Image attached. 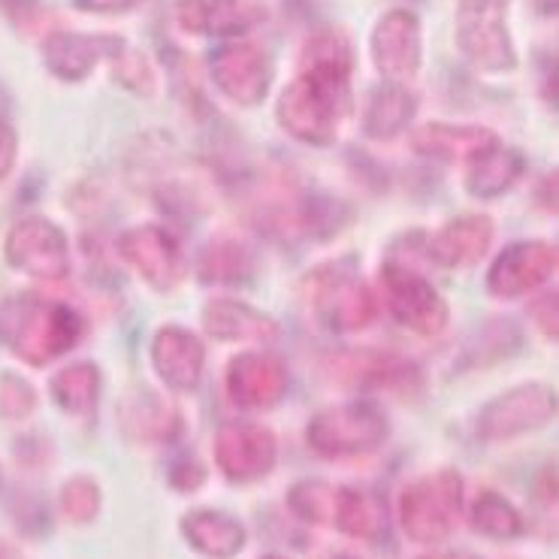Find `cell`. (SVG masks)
Segmentation results:
<instances>
[{"label":"cell","mask_w":559,"mask_h":559,"mask_svg":"<svg viewBox=\"0 0 559 559\" xmlns=\"http://www.w3.org/2000/svg\"><path fill=\"white\" fill-rule=\"evenodd\" d=\"M169 484L179 493H194L206 484V468L194 454H182L179 460H173V466H169Z\"/></svg>","instance_id":"35"},{"label":"cell","mask_w":559,"mask_h":559,"mask_svg":"<svg viewBox=\"0 0 559 559\" xmlns=\"http://www.w3.org/2000/svg\"><path fill=\"white\" fill-rule=\"evenodd\" d=\"M116 34H79V31H49L43 37V64L61 82H82L104 64Z\"/></svg>","instance_id":"16"},{"label":"cell","mask_w":559,"mask_h":559,"mask_svg":"<svg viewBox=\"0 0 559 559\" xmlns=\"http://www.w3.org/2000/svg\"><path fill=\"white\" fill-rule=\"evenodd\" d=\"M197 275L206 285H242L254 275V254L236 239H215L200 251Z\"/></svg>","instance_id":"27"},{"label":"cell","mask_w":559,"mask_h":559,"mask_svg":"<svg viewBox=\"0 0 559 559\" xmlns=\"http://www.w3.org/2000/svg\"><path fill=\"white\" fill-rule=\"evenodd\" d=\"M61 511L67 521L92 523L100 511V487L85 475H76L61 487Z\"/></svg>","instance_id":"33"},{"label":"cell","mask_w":559,"mask_h":559,"mask_svg":"<svg viewBox=\"0 0 559 559\" xmlns=\"http://www.w3.org/2000/svg\"><path fill=\"white\" fill-rule=\"evenodd\" d=\"M472 526H475V533L487 535V538L511 542L523 533V518L506 496H499L496 490H481L478 499L472 502Z\"/></svg>","instance_id":"31"},{"label":"cell","mask_w":559,"mask_h":559,"mask_svg":"<svg viewBox=\"0 0 559 559\" xmlns=\"http://www.w3.org/2000/svg\"><path fill=\"white\" fill-rule=\"evenodd\" d=\"M554 270H557V248L538 242V239L514 242L490 266L487 290L502 299L526 297L530 290L545 285L547 278L554 275Z\"/></svg>","instance_id":"14"},{"label":"cell","mask_w":559,"mask_h":559,"mask_svg":"<svg viewBox=\"0 0 559 559\" xmlns=\"http://www.w3.org/2000/svg\"><path fill=\"white\" fill-rule=\"evenodd\" d=\"M3 10L22 25L31 15H37V0H3Z\"/></svg>","instance_id":"40"},{"label":"cell","mask_w":559,"mask_h":559,"mask_svg":"<svg viewBox=\"0 0 559 559\" xmlns=\"http://www.w3.org/2000/svg\"><path fill=\"white\" fill-rule=\"evenodd\" d=\"M106 64L112 70V79H116L121 88L140 94V97H152L157 88V76L152 61L145 58L136 46H131L124 37L112 39V49L106 55Z\"/></svg>","instance_id":"30"},{"label":"cell","mask_w":559,"mask_h":559,"mask_svg":"<svg viewBox=\"0 0 559 559\" xmlns=\"http://www.w3.org/2000/svg\"><path fill=\"white\" fill-rule=\"evenodd\" d=\"M152 364H155L157 376L167 381V388L191 393L197 391V384L203 378L206 348H203V342L191 330L167 324L155 333V342H152Z\"/></svg>","instance_id":"17"},{"label":"cell","mask_w":559,"mask_h":559,"mask_svg":"<svg viewBox=\"0 0 559 559\" xmlns=\"http://www.w3.org/2000/svg\"><path fill=\"white\" fill-rule=\"evenodd\" d=\"M37 405V393L27 384L25 378L19 376H0V415L7 420H22L34 412Z\"/></svg>","instance_id":"34"},{"label":"cell","mask_w":559,"mask_h":559,"mask_svg":"<svg viewBox=\"0 0 559 559\" xmlns=\"http://www.w3.org/2000/svg\"><path fill=\"white\" fill-rule=\"evenodd\" d=\"M333 526L360 542H378L388 535V506L372 490L338 487Z\"/></svg>","instance_id":"24"},{"label":"cell","mask_w":559,"mask_h":559,"mask_svg":"<svg viewBox=\"0 0 559 559\" xmlns=\"http://www.w3.org/2000/svg\"><path fill=\"white\" fill-rule=\"evenodd\" d=\"M55 405L73 417H92L100 400V369L94 364H73L52 378Z\"/></svg>","instance_id":"28"},{"label":"cell","mask_w":559,"mask_h":559,"mask_svg":"<svg viewBox=\"0 0 559 559\" xmlns=\"http://www.w3.org/2000/svg\"><path fill=\"white\" fill-rule=\"evenodd\" d=\"M121 424L128 429V436L136 442L167 444L179 436V412L169 403H164L157 393L143 391L121 408Z\"/></svg>","instance_id":"26"},{"label":"cell","mask_w":559,"mask_h":559,"mask_svg":"<svg viewBox=\"0 0 559 559\" xmlns=\"http://www.w3.org/2000/svg\"><path fill=\"white\" fill-rule=\"evenodd\" d=\"M0 338L31 366H46L82 338V318L64 302L15 297L0 306Z\"/></svg>","instance_id":"2"},{"label":"cell","mask_w":559,"mask_h":559,"mask_svg":"<svg viewBox=\"0 0 559 559\" xmlns=\"http://www.w3.org/2000/svg\"><path fill=\"white\" fill-rule=\"evenodd\" d=\"M369 55L384 82L405 85L415 79L424 64V27L417 13L396 7L381 15L369 37Z\"/></svg>","instance_id":"10"},{"label":"cell","mask_w":559,"mask_h":559,"mask_svg":"<svg viewBox=\"0 0 559 559\" xmlns=\"http://www.w3.org/2000/svg\"><path fill=\"white\" fill-rule=\"evenodd\" d=\"M118 251L155 290H173L185 278L182 248L167 227H131L118 239Z\"/></svg>","instance_id":"13"},{"label":"cell","mask_w":559,"mask_h":559,"mask_svg":"<svg viewBox=\"0 0 559 559\" xmlns=\"http://www.w3.org/2000/svg\"><path fill=\"white\" fill-rule=\"evenodd\" d=\"M209 76L236 106H261L273 85V61L258 43L227 39L209 55Z\"/></svg>","instance_id":"8"},{"label":"cell","mask_w":559,"mask_h":559,"mask_svg":"<svg viewBox=\"0 0 559 559\" xmlns=\"http://www.w3.org/2000/svg\"><path fill=\"white\" fill-rule=\"evenodd\" d=\"M0 559H22V554H19L10 542H3V538H0Z\"/></svg>","instance_id":"42"},{"label":"cell","mask_w":559,"mask_h":559,"mask_svg":"<svg viewBox=\"0 0 559 559\" xmlns=\"http://www.w3.org/2000/svg\"><path fill=\"white\" fill-rule=\"evenodd\" d=\"M499 143L502 140L490 128H478V124L429 121L412 131V148L417 155L436 157V160H475Z\"/></svg>","instance_id":"18"},{"label":"cell","mask_w":559,"mask_h":559,"mask_svg":"<svg viewBox=\"0 0 559 559\" xmlns=\"http://www.w3.org/2000/svg\"><path fill=\"white\" fill-rule=\"evenodd\" d=\"M15 152H19V136L15 131L0 118V179L10 176V169L15 167Z\"/></svg>","instance_id":"38"},{"label":"cell","mask_w":559,"mask_h":559,"mask_svg":"<svg viewBox=\"0 0 559 559\" xmlns=\"http://www.w3.org/2000/svg\"><path fill=\"white\" fill-rule=\"evenodd\" d=\"M508 10L511 0H456V49L481 73H511L518 67Z\"/></svg>","instance_id":"4"},{"label":"cell","mask_w":559,"mask_h":559,"mask_svg":"<svg viewBox=\"0 0 559 559\" xmlns=\"http://www.w3.org/2000/svg\"><path fill=\"white\" fill-rule=\"evenodd\" d=\"M302 297L312 314L333 333H354L372 324L376 299L354 261H330L302 278Z\"/></svg>","instance_id":"3"},{"label":"cell","mask_w":559,"mask_h":559,"mask_svg":"<svg viewBox=\"0 0 559 559\" xmlns=\"http://www.w3.org/2000/svg\"><path fill=\"white\" fill-rule=\"evenodd\" d=\"M381 290L391 314L417 336H439L448 326V302L427 278L405 263L388 261L381 266Z\"/></svg>","instance_id":"7"},{"label":"cell","mask_w":559,"mask_h":559,"mask_svg":"<svg viewBox=\"0 0 559 559\" xmlns=\"http://www.w3.org/2000/svg\"><path fill=\"white\" fill-rule=\"evenodd\" d=\"M145 0H73L79 13L88 15H124L140 10Z\"/></svg>","instance_id":"37"},{"label":"cell","mask_w":559,"mask_h":559,"mask_svg":"<svg viewBox=\"0 0 559 559\" xmlns=\"http://www.w3.org/2000/svg\"><path fill=\"white\" fill-rule=\"evenodd\" d=\"M463 518V478L454 468L408 484L400 496V523L417 545H439L454 533Z\"/></svg>","instance_id":"6"},{"label":"cell","mask_w":559,"mask_h":559,"mask_svg":"<svg viewBox=\"0 0 559 559\" xmlns=\"http://www.w3.org/2000/svg\"><path fill=\"white\" fill-rule=\"evenodd\" d=\"M203 326L212 338L218 342H258L270 345L278 336V324L270 314L258 312L242 299H212L203 309Z\"/></svg>","instance_id":"20"},{"label":"cell","mask_w":559,"mask_h":559,"mask_svg":"<svg viewBox=\"0 0 559 559\" xmlns=\"http://www.w3.org/2000/svg\"><path fill=\"white\" fill-rule=\"evenodd\" d=\"M278 460L273 429L254 420H224L215 432V463L224 478L251 484L266 478Z\"/></svg>","instance_id":"11"},{"label":"cell","mask_w":559,"mask_h":559,"mask_svg":"<svg viewBox=\"0 0 559 559\" xmlns=\"http://www.w3.org/2000/svg\"><path fill=\"white\" fill-rule=\"evenodd\" d=\"M182 535L197 554L209 559H234L248 542V533L242 523L224 514V511H191L182 518Z\"/></svg>","instance_id":"21"},{"label":"cell","mask_w":559,"mask_h":559,"mask_svg":"<svg viewBox=\"0 0 559 559\" xmlns=\"http://www.w3.org/2000/svg\"><path fill=\"white\" fill-rule=\"evenodd\" d=\"M7 263L43 282H61L70 273V242L64 230L43 215H31L10 227L3 242Z\"/></svg>","instance_id":"9"},{"label":"cell","mask_w":559,"mask_h":559,"mask_svg":"<svg viewBox=\"0 0 559 559\" xmlns=\"http://www.w3.org/2000/svg\"><path fill=\"white\" fill-rule=\"evenodd\" d=\"M338 487L326 481H299L287 493V506L299 521L314 523V526H333L336 514Z\"/></svg>","instance_id":"32"},{"label":"cell","mask_w":559,"mask_h":559,"mask_svg":"<svg viewBox=\"0 0 559 559\" xmlns=\"http://www.w3.org/2000/svg\"><path fill=\"white\" fill-rule=\"evenodd\" d=\"M417 97L405 85L381 82L376 85L364 104V133L369 140H393L415 121Z\"/></svg>","instance_id":"22"},{"label":"cell","mask_w":559,"mask_h":559,"mask_svg":"<svg viewBox=\"0 0 559 559\" xmlns=\"http://www.w3.org/2000/svg\"><path fill=\"white\" fill-rule=\"evenodd\" d=\"M176 22L191 37H206V0H179Z\"/></svg>","instance_id":"36"},{"label":"cell","mask_w":559,"mask_h":559,"mask_svg":"<svg viewBox=\"0 0 559 559\" xmlns=\"http://www.w3.org/2000/svg\"><path fill=\"white\" fill-rule=\"evenodd\" d=\"M354 43L342 27H318L299 49V73L287 85L275 118L282 131L306 145L336 143L352 116Z\"/></svg>","instance_id":"1"},{"label":"cell","mask_w":559,"mask_h":559,"mask_svg":"<svg viewBox=\"0 0 559 559\" xmlns=\"http://www.w3.org/2000/svg\"><path fill=\"white\" fill-rule=\"evenodd\" d=\"M338 376L348 378L364 388H384V391H415L420 384V372L415 364H408L396 354H345L338 357Z\"/></svg>","instance_id":"23"},{"label":"cell","mask_w":559,"mask_h":559,"mask_svg":"<svg viewBox=\"0 0 559 559\" xmlns=\"http://www.w3.org/2000/svg\"><path fill=\"white\" fill-rule=\"evenodd\" d=\"M493 246V222L487 215H460L432 236L429 258L448 270L475 266Z\"/></svg>","instance_id":"19"},{"label":"cell","mask_w":559,"mask_h":559,"mask_svg":"<svg viewBox=\"0 0 559 559\" xmlns=\"http://www.w3.org/2000/svg\"><path fill=\"white\" fill-rule=\"evenodd\" d=\"M287 391L285 364L266 352H246L227 366V393L242 408H270Z\"/></svg>","instance_id":"15"},{"label":"cell","mask_w":559,"mask_h":559,"mask_svg":"<svg viewBox=\"0 0 559 559\" xmlns=\"http://www.w3.org/2000/svg\"><path fill=\"white\" fill-rule=\"evenodd\" d=\"M321 559H357L354 554H345V550H330V554H324Z\"/></svg>","instance_id":"43"},{"label":"cell","mask_w":559,"mask_h":559,"mask_svg":"<svg viewBox=\"0 0 559 559\" xmlns=\"http://www.w3.org/2000/svg\"><path fill=\"white\" fill-rule=\"evenodd\" d=\"M266 0H206V37L239 39L266 22Z\"/></svg>","instance_id":"29"},{"label":"cell","mask_w":559,"mask_h":559,"mask_svg":"<svg viewBox=\"0 0 559 559\" xmlns=\"http://www.w3.org/2000/svg\"><path fill=\"white\" fill-rule=\"evenodd\" d=\"M535 321L545 336L557 338V294H547L535 302Z\"/></svg>","instance_id":"39"},{"label":"cell","mask_w":559,"mask_h":559,"mask_svg":"<svg viewBox=\"0 0 559 559\" xmlns=\"http://www.w3.org/2000/svg\"><path fill=\"white\" fill-rule=\"evenodd\" d=\"M420 559H478L475 554H466V550H439V554H427Z\"/></svg>","instance_id":"41"},{"label":"cell","mask_w":559,"mask_h":559,"mask_svg":"<svg viewBox=\"0 0 559 559\" xmlns=\"http://www.w3.org/2000/svg\"><path fill=\"white\" fill-rule=\"evenodd\" d=\"M391 436L388 415L376 403L354 400V403L330 405L309 420L306 442L318 456L342 460V456H364L378 451Z\"/></svg>","instance_id":"5"},{"label":"cell","mask_w":559,"mask_h":559,"mask_svg":"<svg viewBox=\"0 0 559 559\" xmlns=\"http://www.w3.org/2000/svg\"><path fill=\"white\" fill-rule=\"evenodd\" d=\"M557 415V393L545 384H521L499 393L478 415V436L484 442H508L530 429L545 427Z\"/></svg>","instance_id":"12"},{"label":"cell","mask_w":559,"mask_h":559,"mask_svg":"<svg viewBox=\"0 0 559 559\" xmlns=\"http://www.w3.org/2000/svg\"><path fill=\"white\" fill-rule=\"evenodd\" d=\"M523 169H526V160H523L518 148H508L502 143L493 145L490 152H484L475 160H468V194L478 197V200H496V197H502L518 185Z\"/></svg>","instance_id":"25"},{"label":"cell","mask_w":559,"mask_h":559,"mask_svg":"<svg viewBox=\"0 0 559 559\" xmlns=\"http://www.w3.org/2000/svg\"><path fill=\"white\" fill-rule=\"evenodd\" d=\"M261 559H287V557H282V554H266V557H261Z\"/></svg>","instance_id":"44"}]
</instances>
